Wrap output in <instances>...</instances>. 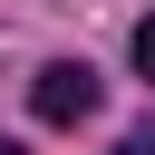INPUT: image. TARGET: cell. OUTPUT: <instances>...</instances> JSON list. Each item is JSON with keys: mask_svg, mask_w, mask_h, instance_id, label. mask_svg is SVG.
Segmentation results:
<instances>
[{"mask_svg": "<svg viewBox=\"0 0 155 155\" xmlns=\"http://www.w3.org/2000/svg\"><path fill=\"white\" fill-rule=\"evenodd\" d=\"M29 107H39V126H87V116H97V68H87V58L39 68V78H29Z\"/></svg>", "mask_w": 155, "mask_h": 155, "instance_id": "obj_1", "label": "cell"}, {"mask_svg": "<svg viewBox=\"0 0 155 155\" xmlns=\"http://www.w3.org/2000/svg\"><path fill=\"white\" fill-rule=\"evenodd\" d=\"M136 68H145V78H155V10H145V19H136Z\"/></svg>", "mask_w": 155, "mask_h": 155, "instance_id": "obj_2", "label": "cell"}, {"mask_svg": "<svg viewBox=\"0 0 155 155\" xmlns=\"http://www.w3.org/2000/svg\"><path fill=\"white\" fill-rule=\"evenodd\" d=\"M116 155H155V126H136V136H126V145H116Z\"/></svg>", "mask_w": 155, "mask_h": 155, "instance_id": "obj_3", "label": "cell"}, {"mask_svg": "<svg viewBox=\"0 0 155 155\" xmlns=\"http://www.w3.org/2000/svg\"><path fill=\"white\" fill-rule=\"evenodd\" d=\"M0 155H19V145H10V136H0Z\"/></svg>", "mask_w": 155, "mask_h": 155, "instance_id": "obj_4", "label": "cell"}]
</instances>
